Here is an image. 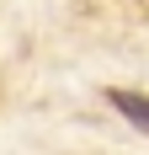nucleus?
<instances>
[{
	"instance_id": "nucleus-1",
	"label": "nucleus",
	"mask_w": 149,
	"mask_h": 155,
	"mask_svg": "<svg viewBox=\"0 0 149 155\" xmlns=\"http://www.w3.org/2000/svg\"><path fill=\"white\" fill-rule=\"evenodd\" d=\"M106 102H112V107L122 112V118H128V123L138 128V134H149V96H138V91H106Z\"/></svg>"
}]
</instances>
